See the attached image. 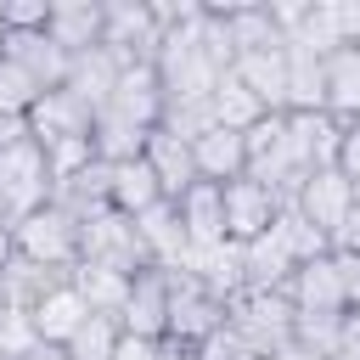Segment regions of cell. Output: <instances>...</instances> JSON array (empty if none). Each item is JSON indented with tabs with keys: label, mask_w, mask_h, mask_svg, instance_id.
Listing matches in <instances>:
<instances>
[{
	"label": "cell",
	"mask_w": 360,
	"mask_h": 360,
	"mask_svg": "<svg viewBox=\"0 0 360 360\" xmlns=\"http://www.w3.org/2000/svg\"><path fill=\"white\" fill-rule=\"evenodd\" d=\"M22 141H34V135H28V118L0 112V152H6V146H22Z\"/></svg>",
	"instance_id": "obj_45"
},
{
	"label": "cell",
	"mask_w": 360,
	"mask_h": 360,
	"mask_svg": "<svg viewBox=\"0 0 360 360\" xmlns=\"http://www.w3.org/2000/svg\"><path fill=\"white\" fill-rule=\"evenodd\" d=\"M118 118H129V124H141V129H158L163 124V107H169V96H163V79H158V62H124L118 68V84H112V101H107Z\"/></svg>",
	"instance_id": "obj_10"
},
{
	"label": "cell",
	"mask_w": 360,
	"mask_h": 360,
	"mask_svg": "<svg viewBox=\"0 0 360 360\" xmlns=\"http://www.w3.org/2000/svg\"><path fill=\"white\" fill-rule=\"evenodd\" d=\"M338 169H343V180L360 191V124L343 129V141H338Z\"/></svg>",
	"instance_id": "obj_40"
},
{
	"label": "cell",
	"mask_w": 360,
	"mask_h": 360,
	"mask_svg": "<svg viewBox=\"0 0 360 360\" xmlns=\"http://www.w3.org/2000/svg\"><path fill=\"white\" fill-rule=\"evenodd\" d=\"M158 343H163V338H158ZM158 343H152V338H129V332H124L112 360H158Z\"/></svg>",
	"instance_id": "obj_44"
},
{
	"label": "cell",
	"mask_w": 360,
	"mask_h": 360,
	"mask_svg": "<svg viewBox=\"0 0 360 360\" xmlns=\"http://www.w3.org/2000/svg\"><path fill=\"white\" fill-rule=\"evenodd\" d=\"M169 276V338H180V343H202V338H214L219 326H225V298H214L208 287H197L186 270H163Z\"/></svg>",
	"instance_id": "obj_6"
},
{
	"label": "cell",
	"mask_w": 360,
	"mask_h": 360,
	"mask_svg": "<svg viewBox=\"0 0 360 360\" xmlns=\"http://www.w3.org/2000/svg\"><path fill=\"white\" fill-rule=\"evenodd\" d=\"M135 225H141V242H146L152 264H158V270H180V259H186V248H191V236H186V225H180V208H174V202H152Z\"/></svg>",
	"instance_id": "obj_25"
},
{
	"label": "cell",
	"mask_w": 360,
	"mask_h": 360,
	"mask_svg": "<svg viewBox=\"0 0 360 360\" xmlns=\"http://www.w3.org/2000/svg\"><path fill=\"white\" fill-rule=\"evenodd\" d=\"M338 326H343V315H292V343H304L309 354L332 360V349H338Z\"/></svg>",
	"instance_id": "obj_37"
},
{
	"label": "cell",
	"mask_w": 360,
	"mask_h": 360,
	"mask_svg": "<svg viewBox=\"0 0 360 360\" xmlns=\"http://www.w3.org/2000/svg\"><path fill=\"white\" fill-rule=\"evenodd\" d=\"M34 349H39V332H34V315L0 298V360H28Z\"/></svg>",
	"instance_id": "obj_35"
},
{
	"label": "cell",
	"mask_w": 360,
	"mask_h": 360,
	"mask_svg": "<svg viewBox=\"0 0 360 360\" xmlns=\"http://www.w3.org/2000/svg\"><path fill=\"white\" fill-rule=\"evenodd\" d=\"M298 39L321 56H332L343 45H360V0H309V22H304Z\"/></svg>",
	"instance_id": "obj_20"
},
{
	"label": "cell",
	"mask_w": 360,
	"mask_h": 360,
	"mask_svg": "<svg viewBox=\"0 0 360 360\" xmlns=\"http://www.w3.org/2000/svg\"><path fill=\"white\" fill-rule=\"evenodd\" d=\"M11 34H45L51 28V0H0Z\"/></svg>",
	"instance_id": "obj_38"
},
{
	"label": "cell",
	"mask_w": 360,
	"mask_h": 360,
	"mask_svg": "<svg viewBox=\"0 0 360 360\" xmlns=\"http://www.w3.org/2000/svg\"><path fill=\"white\" fill-rule=\"evenodd\" d=\"M79 264H96V270H118V276H141V270H158L146 242H141V225L118 208H96L79 219Z\"/></svg>",
	"instance_id": "obj_1"
},
{
	"label": "cell",
	"mask_w": 360,
	"mask_h": 360,
	"mask_svg": "<svg viewBox=\"0 0 360 360\" xmlns=\"http://www.w3.org/2000/svg\"><path fill=\"white\" fill-rule=\"evenodd\" d=\"M39 96H45V90H39V79H34L22 62L0 56V112H17V118H28V107H34Z\"/></svg>",
	"instance_id": "obj_36"
},
{
	"label": "cell",
	"mask_w": 360,
	"mask_h": 360,
	"mask_svg": "<svg viewBox=\"0 0 360 360\" xmlns=\"http://www.w3.org/2000/svg\"><path fill=\"white\" fill-rule=\"evenodd\" d=\"M28 360H68V349H51V343H39V349H34Z\"/></svg>",
	"instance_id": "obj_48"
},
{
	"label": "cell",
	"mask_w": 360,
	"mask_h": 360,
	"mask_svg": "<svg viewBox=\"0 0 360 360\" xmlns=\"http://www.w3.org/2000/svg\"><path fill=\"white\" fill-rule=\"evenodd\" d=\"M287 112H326V56L287 39Z\"/></svg>",
	"instance_id": "obj_21"
},
{
	"label": "cell",
	"mask_w": 360,
	"mask_h": 360,
	"mask_svg": "<svg viewBox=\"0 0 360 360\" xmlns=\"http://www.w3.org/2000/svg\"><path fill=\"white\" fill-rule=\"evenodd\" d=\"M197 360H253V354H248V343H242L231 326H219L214 338H202V343H197Z\"/></svg>",
	"instance_id": "obj_39"
},
{
	"label": "cell",
	"mask_w": 360,
	"mask_h": 360,
	"mask_svg": "<svg viewBox=\"0 0 360 360\" xmlns=\"http://www.w3.org/2000/svg\"><path fill=\"white\" fill-rule=\"evenodd\" d=\"M292 270H298V259H292V248L281 242L276 225H270L264 236L242 242V281H248V287H259V292H287Z\"/></svg>",
	"instance_id": "obj_19"
},
{
	"label": "cell",
	"mask_w": 360,
	"mask_h": 360,
	"mask_svg": "<svg viewBox=\"0 0 360 360\" xmlns=\"http://www.w3.org/2000/svg\"><path fill=\"white\" fill-rule=\"evenodd\" d=\"M68 56L101 51L107 34V0H51V28H45Z\"/></svg>",
	"instance_id": "obj_15"
},
{
	"label": "cell",
	"mask_w": 360,
	"mask_h": 360,
	"mask_svg": "<svg viewBox=\"0 0 360 360\" xmlns=\"http://www.w3.org/2000/svg\"><path fill=\"white\" fill-rule=\"evenodd\" d=\"M326 112L338 124L360 118V45H343L326 56Z\"/></svg>",
	"instance_id": "obj_28"
},
{
	"label": "cell",
	"mask_w": 360,
	"mask_h": 360,
	"mask_svg": "<svg viewBox=\"0 0 360 360\" xmlns=\"http://www.w3.org/2000/svg\"><path fill=\"white\" fill-rule=\"evenodd\" d=\"M118 56L112 51H84V56H73V68H68V84L62 90H73L90 112H101L107 101H112V84H118Z\"/></svg>",
	"instance_id": "obj_27"
},
{
	"label": "cell",
	"mask_w": 360,
	"mask_h": 360,
	"mask_svg": "<svg viewBox=\"0 0 360 360\" xmlns=\"http://www.w3.org/2000/svg\"><path fill=\"white\" fill-rule=\"evenodd\" d=\"M208 107H214V124H225V129H253V124L264 118V101H259L236 73H225V79L214 84Z\"/></svg>",
	"instance_id": "obj_31"
},
{
	"label": "cell",
	"mask_w": 360,
	"mask_h": 360,
	"mask_svg": "<svg viewBox=\"0 0 360 360\" xmlns=\"http://www.w3.org/2000/svg\"><path fill=\"white\" fill-rule=\"evenodd\" d=\"M174 208H180V225H186L191 242H231V236H225V186L197 180Z\"/></svg>",
	"instance_id": "obj_26"
},
{
	"label": "cell",
	"mask_w": 360,
	"mask_h": 360,
	"mask_svg": "<svg viewBox=\"0 0 360 360\" xmlns=\"http://www.w3.org/2000/svg\"><path fill=\"white\" fill-rule=\"evenodd\" d=\"M51 163H45V146L39 141H22V146H6L0 152V214L6 225L39 214L51 202Z\"/></svg>",
	"instance_id": "obj_4"
},
{
	"label": "cell",
	"mask_w": 360,
	"mask_h": 360,
	"mask_svg": "<svg viewBox=\"0 0 360 360\" xmlns=\"http://www.w3.org/2000/svg\"><path fill=\"white\" fill-rule=\"evenodd\" d=\"M146 135H152V129H141V124L118 118L112 107H101V112H96V129H90V146H96L101 163H129V158L146 152Z\"/></svg>",
	"instance_id": "obj_29"
},
{
	"label": "cell",
	"mask_w": 360,
	"mask_h": 360,
	"mask_svg": "<svg viewBox=\"0 0 360 360\" xmlns=\"http://www.w3.org/2000/svg\"><path fill=\"white\" fill-rule=\"evenodd\" d=\"M276 231H281V242L292 248V259H298V264H309V259H326V253H332V242H326V236H321V231H315V225H309V219H304L292 202L281 208Z\"/></svg>",
	"instance_id": "obj_34"
},
{
	"label": "cell",
	"mask_w": 360,
	"mask_h": 360,
	"mask_svg": "<svg viewBox=\"0 0 360 360\" xmlns=\"http://www.w3.org/2000/svg\"><path fill=\"white\" fill-rule=\"evenodd\" d=\"M191 158H197V180H214V186H231L248 174V141L242 129H225V124L202 129L191 141Z\"/></svg>",
	"instance_id": "obj_18"
},
{
	"label": "cell",
	"mask_w": 360,
	"mask_h": 360,
	"mask_svg": "<svg viewBox=\"0 0 360 360\" xmlns=\"http://www.w3.org/2000/svg\"><path fill=\"white\" fill-rule=\"evenodd\" d=\"M96 309L84 304V292L73 287V276L68 281H56L39 304H34V332H39V343H51V349H68L73 343V332L90 321Z\"/></svg>",
	"instance_id": "obj_17"
},
{
	"label": "cell",
	"mask_w": 360,
	"mask_h": 360,
	"mask_svg": "<svg viewBox=\"0 0 360 360\" xmlns=\"http://www.w3.org/2000/svg\"><path fill=\"white\" fill-rule=\"evenodd\" d=\"M0 56L22 62V68L39 79V90H62V84H68V68H73V56H68L51 34H6Z\"/></svg>",
	"instance_id": "obj_22"
},
{
	"label": "cell",
	"mask_w": 360,
	"mask_h": 360,
	"mask_svg": "<svg viewBox=\"0 0 360 360\" xmlns=\"http://www.w3.org/2000/svg\"><path fill=\"white\" fill-rule=\"evenodd\" d=\"M129 281L135 276H118V270H96V264H73V287L84 292V304L96 315H124V298H129Z\"/></svg>",
	"instance_id": "obj_32"
},
{
	"label": "cell",
	"mask_w": 360,
	"mask_h": 360,
	"mask_svg": "<svg viewBox=\"0 0 360 360\" xmlns=\"http://www.w3.org/2000/svg\"><path fill=\"white\" fill-rule=\"evenodd\" d=\"M96 129V112L73 96V90H45L34 107H28V135L51 152V146H62V141H84Z\"/></svg>",
	"instance_id": "obj_11"
},
{
	"label": "cell",
	"mask_w": 360,
	"mask_h": 360,
	"mask_svg": "<svg viewBox=\"0 0 360 360\" xmlns=\"http://www.w3.org/2000/svg\"><path fill=\"white\" fill-rule=\"evenodd\" d=\"M146 163H152V174H158V186H163V197L169 202H180L191 186H197V158H191V141L186 135H174V129H152L146 135V152H141Z\"/></svg>",
	"instance_id": "obj_16"
},
{
	"label": "cell",
	"mask_w": 360,
	"mask_h": 360,
	"mask_svg": "<svg viewBox=\"0 0 360 360\" xmlns=\"http://www.w3.org/2000/svg\"><path fill=\"white\" fill-rule=\"evenodd\" d=\"M0 225H6V214H0Z\"/></svg>",
	"instance_id": "obj_50"
},
{
	"label": "cell",
	"mask_w": 360,
	"mask_h": 360,
	"mask_svg": "<svg viewBox=\"0 0 360 360\" xmlns=\"http://www.w3.org/2000/svg\"><path fill=\"white\" fill-rule=\"evenodd\" d=\"M158 45H163V28L146 0H107L101 51H112L118 62H158Z\"/></svg>",
	"instance_id": "obj_7"
},
{
	"label": "cell",
	"mask_w": 360,
	"mask_h": 360,
	"mask_svg": "<svg viewBox=\"0 0 360 360\" xmlns=\"http://www.w3.org/2000/svg\"><path fill=\"white\" fill-rule=\"evenodd\" d=\"M180 270L197 281V287H208L214 298H236L248 281H242V242H191L186 248V259H180Z\"/></svg>",
	"instance_id": "obj_12"
},
{
	"label": "cell",
	"mask_w": 360,
	"mask_h": 360,
	"mask_svg": "<svg viewBox=\"0 0 360 360\" xmlns=\"http://www.w3.org/2000/svg\"><path fill=\"white\" fill-rule=\"evenodd\" d=\"M118 326L129 332V338H169V276L163 270H141L135 281H129V298H124V315H118Z\"/></svg>",
	"instance_id": "obj_14"
},
{
	"label": "cell",
	"mask_w": 360,
	"mask_h": 360,
	"mask_svg": "<svg viewBox=\"0 0 360 360\" xmlns=\"http://www.w3.org/2000/svg\"><path fill=\"white\" fill-rule=\"evenodd\" d=\"M118 338H124V326H118L112 315H90V321L73 332L68 360H112V354H118Z\"/></svg>",
	"instance_id": "obj_33"
},
{
	"label": "cell",
	"mask_w": 360,
	"mask_h": 360,
	"mask_svg": "<svg viewBox=\"0 0 360 360\" xmlns=\"http://www.w3.org/2000/svg\"><path fill=\"white\" fill-rule=\"evenodd\" d=\"M270 360H321V354H309L304 343H292V338H287V343H281V349H276Z\"/></svg>",
	"instance_id": "obj_47"
},
{
	"label": "cell",
	"mask_w": 360,
	"mask_h": 360,
	"mask_svg": "<svg viewBox=\"0 0 360 360\" xmlns=\"http://www.w3.org/2000/svg\"><path fill=\"white\" fill-rule=\"evenodd\" d=\"M332 253H360V191H354V208H349L343 231L332 236Z\"/></svg>",
	"instance_id": "obj_43"
},
{
	"label": "cell",
	"mask_w": 360,
	"mask_h": 360,
	"mask_svg": "<svg viewBox=\"0 0 360 360\" xmlns=\"http://www.w3.org/2000/svg\"><path fill=\"white\" fill-rule=\"evenodd\" d=\"M332 360H360V309H343V326H338V349Z\"/></svg>",
	"instance_id": "obj_41"
},
{
	"label": "cell",
	"mask_w": 360,
	"mask_h": 360,
	"mask_svg": "<svg viewBox=\"0 0 360 360\" xmlns=\"http://www.w3.org/2000/svg\"><path fill=\"white\" fill-rule=\"evenodd\" d=\"M214 11L225 17V34H231L236 56H248V51H270V45H287V39L276 34V22H270L264 6H214Z\"/></svg>",
	"instance_id": "obj_30"
},
{
	"label": "cell",
	"mask_w": 360,
	"mask_h": 360,
	"mask_svg": "<svg viewBox=\"0 0 360 360\" xmlns=\"http://www.w3.org/2000/svg\"><path fill=\"white\" fill-rule=\"evenodd\" d=\"M338 276H343V298H349V309H360V253H338Z\"/></svg>",
	"instance_id": "obj_42"
},
{
	"label": "cell",
	"mask_w": 360,
	"mask_h": 360,
	"mask_svg": "<svg viewBox=\"0 0 360 360\" xmlns=\"http://www.w3.org/2000/svg\"><path fill=\"white\" fill-rule=\"evenodd\" d=\"M259 101H264V112H287V45H270V51H248V56H236V68H231Z\"/></svg>",
	"instance_id": "obj_23"
},
{
	"label": "cell",
	"mask_w": 360,
	"mask_h": 360,
	"mask_svg": "<svg viewBox=\"0 0 360 360\" xmlns=\"http://www.w3.org/2000/svg\"><path fill=\"white\" fill-rule=\"evenodd\" d=\"M354 124H360V118H354Z\"/></svg>",
	"instance_id": "obj_51"
},
{
	"label": "cell",
	"mask_w": 360,
	"mask_h": 360,
	"mask_svg": "<svg viewBox=\"0 0 360 360\" xmlns=\"http://www.w3.org/2000/svg\"><path fill=\"white\" fill-rule=\"evenodd\" d=\"M11 248H17V259H28V264L73 270V264H79V214H68L62 202H45L39 214H28V219L11 225Z\"/></svg>",
	"instance_id": "obj_3"
},
{
	"label": "cell",
	"mask_w": 360,
	"mask_h": 360,
	"mask_svg": "<svg viewBox=\"0 0 360 360\" xmlns=\"http://www.w3.org/2000/svg\"><path fill=\"white\" fill-rule=\"evenodd\" d=\"M281 208H287V197H281L276 186L242 174V180L225 186V236H231V242H253V236H264V231L281 219Z\"/></svg>",
	"instance_id": "obj_8"
},
{
	"label": "cell",
	"mask_w": 360,
	"mask_h": 360,
	"mask_svg": "<svg viewBox=\"0 0 360 360\" xmlns=\"http://www.w3.org/2000/svg\"><path fill=\"white\" fill-rule=\"evenodd\" d=\"M152 202H169V197H163V186H158V174H152V163H146V158L112 163V180H107V208H118V214L141 219Z\"/></svg>",
	"instance_id": "obj_24"
},
{
	"label": "cell",
	"mask_w": 360,
	"mask_h": 360,
	"mask_svg": "<svg viewBox=\"0 0 360 360\" xmlns=\"http://www.w3.org/2000/svg\"><path fill=\"white\" fill-rule=\"evenodd\" d=\"M6 34H11V28H6V6H0V45H6Z\"/></svg>",
	"instance_id": "obj_49"
},
{
	"label": "cell",
	"mask_w": 360,
	"mask_h": 360,
	"mask_svg": "<svg viewBox=\"0 0 360 360\" xmlns=\"http://www.w3.org/2000/svg\"><path fill=\"white\" fill-rule=\"evenodd\" d=\"M158 360H197V349L180 343V338H163V343H158Z\"/></svg>",
	"instance_id": "obj_46"
},
{
	"label": "cell",
	"mask_w": 360,
	"mask_h": 360,
	"mask_svg": "<svg viewBox=\"0 0 360 360\" xmlns=\"http://www.w3.org/2000/svg\"><path fill=\"white\" fill-rule=\"evenodd\" d=\"M287 202H292V208H298V214H304V219L332 242V236L343 231L349 208H354V186H349V180H343V169L332 163V169H315V174H309Z\"/></svg>",
	"instance_id": "obj_9"
},
{
	"label": "cell",
	"mask_w": 360,
	"mask_h": 360,
	"mask_svg": "<svg viewBox=\"0 0 360 360\" xmlns=\"http://www.w3.org/2000/svg\"><path fill=\"white\" fill-rule=\"evenodd\" d=\"M349 124H338L332 112H287V163H292V191L315 174L338 163V141Z\"/></svg>",
	"instance_id": "obj_5"
},
{
	"label": "cell",
	"mask_w": 360,
	"mask_h": 360,
	"mask_svg": "<svg viewBox=\"0 0 360 360\" xmlns=\"http://www.w3.org/2000/svg\"><path fill=\"white\" fill-rule=\"evenodd\" d=\"M292 298L287 292H259V287H242L231 304H225V326L248 343L253 360H270L287 338H292Z\"/></svg>",
	"instance_id": "obj_2"
},
{
	"label": "cell",
	"mask_w": 360,
	"mask_h": 360,
	"mask_svg": "<svg viewBox=\"0 0 360 360\" xmlns=\"http://www.w3.org/2000/svg\"><path fill=\"white\" fill-rule=\"evenodd\" d=\"M287 298H292V309H298V315H343V309H349V298H343L338 253L298 264V270H292V281H287Z\"/></svg>",
	"instance_id": "obj_13"
}]
</instances>
